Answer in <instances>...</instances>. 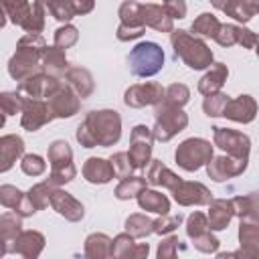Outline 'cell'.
<instances>
[{
  "instance_id": "obj_1",
  "label": "cell",
  "mask_w": 259,
  "mask_h": 259,
  "mask_svg": "<svg viewBox=\"0 0 259 259\" xmlns=\"http://www.w3.org/2000/svg\"><path fill=\"white\" fill-rule=\"evenodd\" d=\"M164 65V53L156 42H140L130 53V69L134 75L148 77L162 69Z\"/></svg>"
},
{
  "instance_id": "obj_2",
  "label": "cell",
  "mask_w": 259,
  "mask_h": 259,
  "mask_svg": "<svg viewBox=\"0 0 259 259\" xmlns=\"http://www.w3.org/2000/svg\"><path fill=\"white\" fill-rule=\"evenodd\" d=\"M210 156V144L204 140H188L176 152V160L186 170H196Z\"/></svg>"
},
{
  "instance_id": "obj_3",
  "label": "cell",
  "mask_w": 259,
  "mask_h": 259,
  "mask_svg": "<svg viewBox=\"0 0 259 259\" xmlns=\"http://www.w3.org/2000/svg\"><path fill=\"white\" fill-rule=\"evenodd\" d=\"M249 105H253V101H251L247 95H241L237 101L227 103L223 115H229V117L239 119V121H251V119H253V111H255V107H249Z\"/></svg>"
},
{
  "instance_id": "obj_4",
  "label": "cell",
  "mask_w": 259,
  "mask_h": 259,
  "mask_svg": "<svg viewBox=\"0 0 259 259\" xmlns=\"http://www.w3.org/2000/svg\"><path fill=\"white\" fill-rule=\"evenodd\" d=\"M85 176L91 182H107L111 178V168L105 164V160L91 158L85 166Z\"/></svg>"
},
{
  "instance_id": "obj_5",
  "label": "cell",
  "mask_w": 259,
  "mask_h": 259,
  "mask_svg": "<svg viewBox=\"0 0 259 259\" xmlns=\"http://www.w3.org/2000/svg\"><path fill=\"white\" fill-rule=\"evenodd\" d=\"M8 144H10V142H8V136L2 138V162H4L2 170H8L10 164H12V158H16V156L22 152V142H20V138L12 136V146H8Z\"/></svg>"
},
{
  "instance_id": "obj_6",
  "label": "cell",
  "mask_w": 259,
  "mask_h": 259,
  "mask_svg": "<svg viewBox=\"0 0 259 259\" xmlns=\"http://www.w3.org/2000/svg\"><path fill=\"white\" fill-rule=\"evenodd\" d=\"M140 204L144 208H152L154 206L156 212H166L168 210V200L162 194H158V192H144L140 196Z\"/></svg>"
},
{
  "instance_id": "obj_7",
  "label": "cell",
  "mask_w": 259,
  "mask_h": 259,
  "mask_svg": "<svg viewBox=\"0 0 259 259\" xmlns=\"http://www.w3.org/2000/svg\"><path fill=\"white\" fill-rule=\"evenodd\" d=\"M214 28H219V22L214 20L212 14H200V18L192 24V30H196L200 34H217Z\"/></svg>"
},
{
  "instance_id": "obj_8",
  "label": "cell",
  "mask_w": 259,
  "mask_h": 259,
  "mask_svg": "<svg viewBox=\"0 0 259 259\" xmlns=\"http://www.w3.org/2000/svg\"><path fill=\"white\" fill-rule=\"evenodd\" d=\"M42 168H45V164H42V160L38 156H26L24 162H22V170L26 174H40Z\"/></svg>"
},
{
  "instance_id": "obj_9",
  "label": "cell",
  "mask_w": 259,
  "mask_h": 259,
  "mask_svg": "<svg viewBox=\"0 0 259 259\" xmlns=\"http://www.w3.org/2000/svg\"><path fill=\"white\" fill-rule=\"evenodd\" d=\"M251 2H255V8H259V0H251Z\"/></svg>"
}]
</instances>
